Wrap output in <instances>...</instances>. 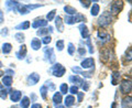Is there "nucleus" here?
Wrapping results in <instances>:
<instances>
[{"label":"nucleus","mask_w":132,"mask_h":108,"mask_svg":"<svg viewBox=\"0 0 132 108\" xmlns=\"http://www.w3.org/2000/svg\"><path fill=\"white\" fill-rule=\"evenodd\" d=\"M80 21H86V17L81 16L79 13H76L75 16H66L65 17V22L67 24H74L76 22H80Z\"/></svg>","instance_id":"obj_1"},{"label":"nucleus","mask_w":132,"mask_h":108,"mask_svg":"<svg viewBox=\"0 0 132 108\" xmlns=\"http://www.w3.org/2000/svg\"><path fill=\"white\" fill-rule=\"evenodd\" d=\"M98 23L100 24L101 27H107L111 23V13L108 11H105L98 19Z\"/></svg>","instance_id":"obj_2"},{"label":"nucleus","mask_w":132,"mask_h":108,"mask_svg":"<svg viewBox=\"0 0 132 108\" xmlns=\"http://www.w3.org/2000/svg\"><path fill=\"white\" fill-rule=\"evenodd\" d=\"M51 71H52V73H53V75H54V76H56V77H62V76H63L64 74H65L66 68H65L62 64L57 63V64H55V65L51 68Z\"/></svg>","instance_id":"obj_3"},{"label":"nucleus","mask_w":132,"mask_h":108,"mask_svg":"<svg viewBox=\"0 0 132 108\" xmlns=\"http://www.w3.org/2000/svg\"><path fill=\"white\" fill-rule=\"evenodd\" d=\"M131 87H132V84H131L130 80H123L121 82L120 89H121V92L123 94H129L131 92Z\"/></svg>","instance_id":"obj_4"},{"label":"nucleus","mask_w":132,"mask_h":108,"mask_svg":"<svg viewBox=\"0 0 132 108\" xmlns=\"http://www.w3.org/2000/svg\"><path fill=\"white\" fill-rule=\"evenodd\" d=\"M39 81H40V75L38 73H32L31 75H29V77H28L29 85H35Z\"/></svg>","instance_id":"obj_5"},{"label":"nucleus","mask_w":132,"mask_h":108,"mask_svg":"<svg viewBox=\"0 0 132 108\" xmlns=\"http://www.w3.org/2000/svg\"><path fill=\"white\" fill-rule=\"evenodd\" d=\"M122 6H123L122 1H116V2H113L112 5H111V12H112L113 14H118L119 11L121 10Z\"/></svg>","instance_id":"obj_6"},{"label":"nucleus","mask_w":132,"mask_h":108,"mask_svg":"<svg viewBox=\"0 0 132 108\" xmlns=\"http://www.w3.org/2000/svg\"><path fill=\"white\" fill-rule=\"evenodd\" d=\"M44 53H45V55L47 56L50 63H54V61H55V55H54V52H53V50H52L51 48H46V49L44 50Z\"/></svg>","instance_id":"obj_7"},{"label":"nucleus","mask_w":132,"mask_h":108,"mask_svg":"<svg viewBox=\"0 0 132 108\" xmlns=\"http://www.w3.org/2000/svg\"><path fill=\"white\" fill-rule=\"evenodd\" d=\"M94 64H95L94 59L89 57V59H86V60L82 61L80 65H81V67H82V68H89V67H93Z\"/></svg>","instance_id":"obj_8"},{"label":"nucleus","mask_w":132,"mask_h":108,"mask_svg":"<svg viewBox=\"0 0 132 108\" xmlns=\"http://www.w3.org/2000/svg\"><path fill=\"white\" fill-rule=\"evenodd\" d=\"M121 107L122 108H131L132 107V98H131V96H127V97H125L122 99Z\"/></svg>","instance_id":"obj_9"},{"label":"nucleus","mask_w":132,"mask_h":108,"mask_svg":"<svg viewBox=\"0 0 132 108\" xmlns=\"http://www.w3.org/2000/svg\"><path fill=\"white\" fill-rule=\"evenodd\" d=\"M26 55H27V47L23 44L22 47L20 48L19 51L16 52V56H18L19 60H23L24 57H26Z\"/></svg>","instance_id":"obj_10"},{"label":"nucleus","mask_w":132,"mask_h":108,"mask_svg":"<svg viewBox=\"0 0 132 108\" xmlns=\"http://www.w3.org/2000/svg\"><path fill=\"white\" fill-rule=\"evenodd\" d=\"M21 92H19V90H14V92H11V101L13 102V103H16V102H19V101H21Z\"/></svg>","instance_id":"obj_11"},{"label":"nucleus","mask_w":132,"mask_h":108,"mask_svg":"<svg viewBox=\"0 0 132 108\" xmlns=\"http://www.w3.org/2000/svg\"><path fill=\"white\" fill-rule=\"evenodd\" d=\"M6 5H7L9 10H18V8L21 3H20L19 1H7Z\"/></svg>","instance_id":"obj_12"},{"label":"nucleus","mask_w":132,"mask_h":108,"mask_svg":"<svg viewBox=\"0 0 132 108\" xmlns=\"http://www.w3.org/2000/svg\"><path fill=\"white\" fill-rule=\"evenodd\" d=\"M55 26L57 28L59 32H63L64 31V24H63V20H62L61 17L57 16L56 19H55Z\"/></svg>","instance_id":"obj_13"},{"label":"nucleus","mask_w":132,"mask_h":108,"mask_svg":"<svg viewBox=\"0 0 132 108\" xmlns=\"http://www.w3.org/2000/svg\"><path fill=\"white\" fill-rule=\"evenodd\" d=\"M79 30H80V34H81V36L84 39H88L89 38V31H88V29H87V27H86L85 24H80Z\"/></svg>","instance_id":"obj_14"},{"label":"nucleus","mask_w":132,"mask_h":108,"mask_svg":"<svg viewBox=\"0 0 132 108\" xmlns=\"http://www.w3.org/2000/svg\"><path fill=\"white\" fill-rule=\"evenodd\" d=\"M73 70V72H76V73H78V74H80V75H82L84 77H87V78H90L93 75H92V72H82V71L79 68V67H73L72 68Z\"/></svg>","instance_id":"obj_15"},{"label":"nucleus","mask_w":132,"mask_h":108,"mask_svg":"<svg viewBox=\"0 0 132 108\" xmlns=\"http://www.w3.org/2000/svg\"><path fill=\"white\" fill-rule=\"evenodd\" d=\"M64 104H65V107H72L74 104H75V97L69 95V96H66L65 101H64Z\"/></svg>","instance_id":"obj_16"},{"label":"nucleus","mask_w":132,"mask_h":108,"mask_svg":"<svg viewBox=\"0 0 132 108\" xmlns=\"http://www.w3.org/2000/svg\"><path fill=\"white\" fill-rule=\"evenodd\" d=\"M47 26V21L46 20H38V21H34L32 23V28H41V27H46Z\"/></svg>","instance_id":"obj_17"},{"label":"nucleus","mask_w":132,"mask_h":108,"mask_svg":"<svg viewBox=\"0 0 132 108\" xmlns=\"http://www.w3.org/2000/svg\"><path fill=\"white\" fill-rule=\"evenodd\" d=\"M120 80V73L119 72H113L112 75H111V84L112 85H117Z\"/></svg>","instance_id":"obj_18"},{"label":"nucleus","mask_w":132,"mask_h":108,"mask_svg":"<svg viewBox=\"0 0 132 108\" xmlns=\"http://www.w3.org/2000/svg\"><path fill=\"white\" fill-rule=\"evenodd\" d=\"M41 41L39 40V39H33L32 41H31V48L34 50V51H38V50L41 48Z\"/></svg>","instance_id":"obj_19"},{"label":"nucleus","mask_w":132,"mask_h":108,"mask_svg":"<svg viewBox=\"0 0 132 108\" xmlns=\"http://www.w3.org/2000/svg\"><path fill=\"white\" fill-rule=\"evenodd\" d=\"M69 82H72V83H74V84H76L75 86L78 87L79 85L82 84V82H84V81H82L81 78H79L78 76H75V75H74V76H71V77H69Z\"/></svg>","instance_id":"obj_20"},{"label":"nucleus","mask_w":132,"mask_h":108,"mask_svg":"<svg viewBox=\"0 0 132 108\" xmlns=\"http://www.w3.org/2000/svg\"><path fill=\"white\" fill-rule=\"evenodd\" d=\"M63 101V98H62V94L61 93H55L53 95V103L55 104V105H60Z\"/></svg>","instance_id":"obj_21"},{"label":"nucleus","mask_w":132,"mask_h":108,"mask_svg":"<svg viewBox=\"0 0 132 108\" xmlns=\"http://www.w3.org/2000/svg\"><path fill=\"white\" fill-rule=\"evenodd\" d=\"M30 28V22L29 21H24L23 23H20L15 27V30H28Z\"/></svg>","instance_id":"obj_22"},{"label":"nucleus","mask_w":132,"mask_h":108,"mask_svg":"<svg viewBox=\"0 0 132 108\" xmlns=\"http://www.w3.org/2000/svg\"><path fill=\"white\" fill-rule=\"evenodd\" d=\"M64 10H65V12H66V13H67L68 16H75V14L77 13V11H76L75 8H73V7H71V6H66V7L64 8Z\"/></svg>","instance_id":"obj_23"},{"label":"nucleus","mask_w":132,"mask_h":108,"mask_svg":"<svg viewBox=\"0 0 132 108\" xmlns=\"http://www.w3.org/2000/svg\"><path fill=\"white\" fill-rule=\"evenodd\" d=\"M99 10H100V8H99L98 3H94L93 7H92V10H90V13H92V16L96 17V16H98V13H99Z\"/></svg>","instance_id":"obj_24"},{"label":"nucleus","mask_w":132,"mask_h":108,"mask_svg":"<svg viewBox=\"0 0 132 108\" xmlns=\"http://www.w3.org/2000/svg\"><path fill=\"white\" fill-rule=\"evenodd\" d=\"M12 50V45L10 43H3L2 45V53L3 54H9Z\"/></svg>","instance_id":"obj_25"},{"label":"nucleus","mask_w":132,"mask_h":108,"mask_svg":"<svg viewBox=\"0 0 132 108\" xmlns=\"http://www.w3.org/2000/svg\"><path fill=\"white\" fill-rule=\"evenodd\" d=\"M12 84V77L9 75V76H3L2 77V85H5V86H11Z\"/></svg>","instance_id":"obj_26"},{"label":"nucleus","mask_w":132,"mask_h":108,"mask_svg":"<svg viewBox=\"0 0 132 108\" xmlns=\"http://www.w3.org/2000/svg\"><path fill=\"white\" fill-rule=\"evenodd\" d=\"M30 103H31L30 98L27 97V96L23 97L22 101H21V108H29L30 107Z\"/></svg>","instance_id":"obj_27"},{"label":"nucleus","mask_w":132,"mask_h":108,"mask_svg":"<svg viewBox=\"0 0 132 108\" xmlns=\"http://www.w3.org/2000/svg\"><path fill=\"white\" fill-rule=\"evenodd\" d=\"M97 34H98V38H99V39H106V40H108V39L110 38L108 33H107V32H105L104 30H101V29H100V30L98 31V33H97Z\"/></svg>","instance_id":"obj_28"},{"label":"nucleus","mask_w":132,"mask_h":108,"mask_svg":"<svg viewBox=\"0 0 132 108\" xmlns=\"http://www.w3.org/2000/svg\"><path fill=\"white\" fill-rule=\"evenodd\" d=\"M40 92H41V96H42V98H43V99H46V93L48 92L47 87L45 86V85H43L42 87H41Z\"/></svg>","instance_id":"obj_29"},{"label":"nucleus","mask_w":132,"mask_h":108,"mask_svg":"<svg viewBox=\"0 0 132 108\" xmlns=\"http://www.w3.org/2000/svg\"><path fill=\"white\" fill-rule=\"evenodd\" d=\"M67 52H68L69 55H74V53H75V47H74V44H73V43H68Z\"/></svg>","instance_id":"obj_30"},{"label":"nucleus","mask_w":132,"mask_h":108,"mask_svg":"<svg viewBox=\"0 0 132 108\" xmlns=\"http://www.w3.org/2000/svg\"><path fill=\"white\" fill-rule=\"evenodd\" d=\"M67 92H68V86H67V84H62L60 86V93L61 94H66Z\"/></svg>","instance_id":"obj_31"},{"label":"nucleus","mask_w":132,"mask_h":108,"mask_svg":"<svg viewBox=\"0 0 132 108\" xmlns=\"http://www.w3.org/2000/svg\"><path fill=\"white\" fill-rule=\"evenodd\" d=\"M55 12H56V10H52L51 12H50V13H47V16H46L47 22H48V21H52V20L55 18Z\"/></svg>","instance_id":"obj_32"},{"label":"nucleus","mask_w":132,"mask_h":108,"mask_svg":"<svg viewBox=\"0 0 132 108\" xmlns=\"http://www.w3.org/2000/svg\"><path fill=\"white\" fill-rule=\"evenodd\" d=\"M56 48L59 51H63V49H64V41L63 40H59L56 42Z\"/></svg>","instance_id":"obj_33"},{"label":"nucleus","mask_w":132,"mask_h":108,"mask_svg":"<svg viewBox=\"0 0 132 108\" xmlns=\"http://www.w3.org/2000/svg\"><path fill=\"white\" fill-rule=\"evenodd\" d=\"M14 38L16 39V41H19V42H23V41H24V34H23V33H21V32L16 33V34L14 35Z\"/></svg>","instance_id":"obj_34"},{"label":"nucleus","mask_w":132,"mask_h":108,"mask_svg":"<svg viewBox=\"0 0 132 108\" xmlns=\"http://www.w3.org/2000/svg\"><path fill=\"white\" fill-rule=\"evenodd\" d=\"M47 33H48L47 29H40V30H38V32H36V34L40 35V36H42V35L47 34Z\"/></svg>","instance_id":"obj_35"},{"label":"nucleus","mask_w":132,"mask_h":108,"mask_svg":"<svg viewBox=\"0 0 132 108\" xmlns=\"http://www.w3.org/2000/svg\"><path fill=\"white\" fill-rule=\"evenodd\" d=\"M68 90H69V92H71L72 94H77L78 93V87L77 86H75V85H73L72 87H69V88H68Z\"/></svg>","instance_id":"obj_36"},{"label":"nucleus","mask_w":132,"mask_h":108,"mask_svg":"<svg viewBox=\"0 0 132 108\" xmlns=\"http://www.w3.org/2000/svg\"><path fill=\"white\" fill-rule=\"evenodd\" d=\"M51 41H52V38H51V36H44V38H43V41H42V42L44 43V44H50V43H51Z\"/></svg>","instance_id":"obj_37"},{"label":"nucleus","mask_w":132,"mask_h":108,"mask_svg":"<svg viewBox=\"0 0 132 108\" xmlns=\"http://www.w3.org/2000/svg\"><path fill=\"white\" fill-rule=\"evenodd\" d=\"M81 88L84 89L85 92H87L88 88H89V84H88L87 82H85V81H84V82H82V84H81Z\"/></svg>","instance_id":"obj_38"},{"label":"nucleus","mask_w":132,"mask_h":108,"mask_svg":"<svg viewBox=\"0 0 132 108\" xmlns=\"http://www.w3.org/2000/svg\"><path fill=\"white\" fill-rule=\"evenodd\" d=\"M76 95H77V101L79 103L82 102V98H84V93H79V92H78Z\"/></svg>","instance_id":"obj_39"},{"label":"nucleus","mask_w":132,"mask_h":108,"mask_svg":"<svg viewBox=\"0 0 132 108\" xmlns=\"http://www.w3.org/2000/svg\"><path fill=\"white\" fill-rule=\"evenodd\" d=\"M0 98L1 99H6L7 98V92L6 90H0Z\"/></svg>","instance_id":"obj_40"},{"label":"nucleus","mask_w":132,"mask_h":108,"mask_svg":"<svg viewBox=\"0 0 132 108\" xmlns=\"http://www.w3.org/2000/svg\"><path fill=\"white\" fill-rule=\"evenodd\" d=\"M78 53H79V55H85V54H86V50L85 49H82V48H79V49H78Z\"/></svg>","instance_id":"obj_41"},{"label":"nucleus","mask_w":132,"mask_h":108,"mask_svg":"<svg viewBox=\"0 0 132 108\" xmlns=\"http://www.w3.org/2000/svg\"><path fill=\"white\" fill-rule=\"evenodd\" d=\"M80 2H81V5L84 6L85 8L89 7V5H90V3H92V1H90V0H88V1H80Z\"/></svg>","instance_id":"obj_42"},{"label":"nucleus","mask_w":132,"mask_h":108,"mask_svg":"<svg viewBox=\"0 0 132 108\" xmlns=\"http://www.w3.org/2000/svg\"><path fill=\"white\" fill-rule=\"evenodd\" d=\"M0 34H1V35H8V29L7 28L2 29V30L0 31Z\"/></svg>","instance_id":"obj_43"},{"label":"nucleus","mask_w":132,"mask_h":108,"mask_svg":"<svg viewBox=\"0 0 132 108\" xmlns=\"http://www.w3.org/2000/svg\"><path fill=\"white\" fill-rule=\"evenodd\" d=\"M87 44H88V47H89V53H94V49L92 47V44H90V40L87 41Z\"/></svg>","instance_id":"obj_44"},{"label":"nucleus","mask_w":132,"mask_h":108,"mask_svg":"<svg viewBox=\"0 0 132 108\" xmlns=\"http://www.w3.org/2000/svg\"><path fill=\"white\" fill-rule=\"evenodd\" d=\"M3 22V12L0 10V24H1Z\"/></svg>","instance_id":"obj_45"},{"label":"nucleus","mask_w":132,"mask_h":108,"mask_svg":"<svg viewBox=\"0 0 132 108\" xmlns=\"http://www.w3.org/2000/svg\"><path fill=\"white\" fill-rule=\"evenodd\" d=\"M127 59L129 61H131V49H129V53L127 52Z\"/></svg>","instance_id":"obj_46"},{"label":"nucleus","mask_w":132,"mask_h":108,"mask_svg":"<svg viewBox=\"0 0 132 108\" xmlns=\"http://www.w3.org/2000/svg\"><path fill=\"white\" fill-rule=\"evenodd\" d=\"M31 108H42V106H41L40 104H33L31 106Z\"/></svg>","instance_id":"obj_47"},{"label":"nucleus","mask_w":132,"mask_h":108,"mask_svg":"<svg viewBox=\"0 0 132 108\" xmlns=\"http://www.w3.org/2000/svg\"><path fill=\"white\" fill-rule=\"evenodd\" d=\"M2 74H5V72H1V71H0V76H2Z\"/></svg>","instance_id":"obj_48"},{"label":"nucleus","mask_w":132,"mask_h":108,"mask_svg":"<svg viewBox=\"0 0 132 108\" xmlns=\"http://www.w3.org/2000/svg\"><path fill=\"white\" fill-rule=\"evenodd\" d=\"M11 108H20V107H19V106H12Z\"/></svg>","instance_id":"obj_49"},{"label":"nucleus","mask_w":132,"mask_h":108,"mask_svg":"<svg viewBox=\"0 0 132 108\" xmlns=\"http://www.w3.org/2000/svg\"><path fill=\"white\" fill-rule=\"evenodd\" d=\"M2 67V63H1V62H0V68H1Z\"/></svg>","instance_id":"obj_50"},{"label":"nucleus","mask_w":132,"mask_h":108,"mask_svg":"<svg viewBox=\"0 0 132 108\" xmlns=\"http://www.w3.org/2000/svg\"><path fill=\"white\" fill-rule=\"evenodd\" d=\"M1 87H2V84H1V83H0V88H1Z\"/></svg>","instance_id":"obj_51"},{"label":"nucleus","mask_w":132,"mask_h":108,"mask_svg":"<svg viewBox=\"0 0 132 108\" xmlns=\"http://www.w3.org/2000/svg\"><path fill=\"white\" fill-rule=\"evenodd\" d=\"M88 108H92V106H88Z\"/></svg>","instance_id":"obj_52"},{"label":"nucleus","mask_w":132,"mask_h":108,"mask_svg":"<svg viewBox=\"0 0 132 108\" xmlns=\"http://www.w3.org/2000/svg\"><path fill=\"white\" fill-rule=\"evenodd\" d=\"M60 108H63V107H60Z\"/></svg>","instance_id":"obj_53"}]
</instances>
